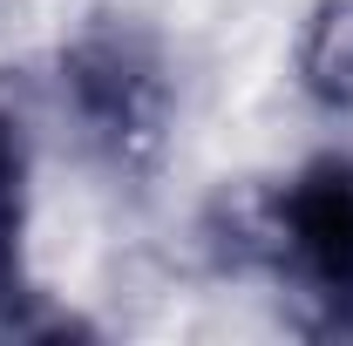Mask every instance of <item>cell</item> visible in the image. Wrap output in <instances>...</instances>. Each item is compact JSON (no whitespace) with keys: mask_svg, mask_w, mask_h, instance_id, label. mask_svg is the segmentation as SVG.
Here are the masks:
<instances>
[{"mask_svg":"<svg viewBox=\"0 0 353 346\" xmlns=\"http://www.w3.org/2000/svg\"><path fill=\"white\" fill-rule=\"evenodd\" d=\"M54 88L88 156H102L116 176H143L163 163L176 123V75L143 21L130 14L82 21L54 54Z\"/></svg>","mask_w":353,"mask_h":346,"instance_id":"6da1fadb","label":"cell"},{"mask_svg":"<svg viewBox=\"0 0 353 346\" xmlns=\"http://www.w3.org/2000/svg\"><path fill=\"white\" fill-rule=\"evenodd\" d=\"M231 231H238V245H224L231 265H272L319 305L353 299V156L347 150L306 156L259 204H238Z\"/></svg>","mask_w":353,"mask_h":346,"instance_id":"7a4b0ae2","label":"cell"},{"mask_svg":"<svg viewBox=\"0 0 353 346\" xmlns=\"http://www.w3.org/2000/svg\"><path fill=\"white\" fill-rule=\"evenodd\" d=\"M28 204H34V143L28 123L0 102V340H14L21 319L48 299L28 278Z\"/></svg>","mask_w":353,"mask_h":346,"instance_id":"3957f363","label":"cell"},{"mask_svg":"<svg viewBox=\"0 0 353 346\" xmlns=\"http://www.w3.org/2000/svg\"><path fill=\"white\" fill-rule=\"evenodd\" d=\"M292 82L319 116L353 123V0H312L292 41Z\"/></svg>","mask_w":353,"mask_h":346,"instance_id":"277c9868","label":"cell"}]
</instances>
